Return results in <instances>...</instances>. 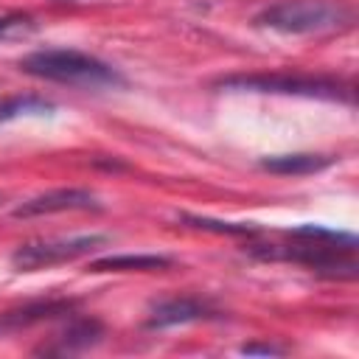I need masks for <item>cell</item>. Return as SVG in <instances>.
<instances>
[{
	"instance_id": "obj_8",
	"label": "cell",
	"mask_w": 359,
	"mask_h": 359,
	"mask_svg": "<svg viewBox=\"0 0 359 359\" xmlns=\"http://www.w3.org/2000/svg\"><path fill=\"white\" fill-rule=\"evenodd\" d=\"M171 258L165 255H109L90 264V272H151L168 269Z\"/></svg>"
},
{
	"instance_id": "obj_12",
	"label": "cell",
	"mask_w": 359,
	"mask_h": 359,
	"mask_svg": "<svg viewBox=\"0 0 359 359\" xmlns=\"http://www.w3.org/2000/svg\"><path fill=\"white\" fill-rule=\"evenodd\" d=\"M182 222L199 227V230H213V233H236V236H250V233H258L255 224H244V222H219V219H205V216H182Z\"/></svg>"
},
{
	"instance_id": "obj_7",
	"label": "cell",
	"mask_w": 359,
	"mask_h": 359,
	"mask_svg": "<svg viewBox=\"0 0 359 359\" xmlns=\"http://www.w3.org/2000/svg\"><path fill=\"white\" fill-rule=\"evenodd\" d=\"M73 309V303H31V306H22V309H14V311H6L0 314V331H17V328H25V325H34L39 320H48V317H59V314H67Z\"/></svg>"
},
{
	"instance_id": "obj_14",
	"label": "cell",
	"mask_w": 359,
	"mask_h": 359,
	"mask_svg": "<svg viewBox=\"0 0 359 359\" xmlns=\"http://www.w3.org/2000/svg\"><path fill=\"white\" fill-rule=\"evenodd\" d=\"M241 351H244V353H280V351L272 348V345H244Z\"/></svg>"
},
{
	"instance_id": "obj_1",
	"label": "cell",
	"mask_w": 359,
	"mask_h": 359,
	"mask_svg": "<svg viewBox=\"0 0 359 359\" xmlns=\"http://www.w3.org/2000/svg\"><path fill=\"white\" fill-rule=\"evenodd\" d=\"M20 70L45 81H59V84H73V87H123L126 79L107 62L70 50V48H48L28 53L20 59Z\"/></svg>"
},
{
	"instance_id": "obj_6",
	"label": "cell",
	"mask_w": 359,
	"mask_h": 359,
	"mask_svg": "<svg viewBox=\"0 0 359 359\" xmlns=\"http://www.w3.org/2000/svg\"><path fill=\"white\" fill-rule=\"evenodd\" d=\"M210 317V309L202 300L194 297H171V300H160L157 306H151V314L146 320L149 328H168V325H185L194 320H205Z\"/></svg>"
},
{
	"instance_id": "obj_3",
	"label": "cell",
	"mask_w": 359,
	"mask_h": 359,
	"mask_svg": "<svg viewBox=\"0 0 359 359\" xmlns=\"http://www.w3.org/2000/svg\"><path fill=\"white\" fill-rule=\"evenodd\" d=\"M219 87L250 90V93H280V95H303V98H325V101H353V90L339 79L328 76H306V73H252V76H227Z\"/></svg>"
},
{
	"instance_id": "obj_9",
	"label": "cell",
	"mask_w": 359,
	"mask_h": 359,
	"mask_svg": "<svg viewBox=\"0 0 359 359\" xmlns=\"http://www.w3.org/2000/svg\"><path fill=\"white\" fill-rule=\"evenodd\" d=\"M325 165H331V157L325 154H275L261 160V168L275 174H314Z\"/></svg>"
},
{
	"instance_id": "obj_4",
	"label": "cell",
	"mask_w": 359,
	"mask_h": 359,
	"mask_svg": "<svg viewBox=\"0 0 359 359\" xmlns=\"http://www.w3.org/2000/svg\"><path fill=\"white\" fill-rule=\"evenodd\" d=\"M107 244V236H73V238H50V241H28L20 244L11 255V264L20 272H34L42 266L65 264L73 258H81L98 247Z\"/></svg>"
},
{
	"instance_id": "obj_13",
	"label": "cell",
	"mask_w": 359,
	"mask_h": 359,
	"mask_svg": "<svg viewBox=\"0 0 359 359\" xmlns=\"http://www.w3.org/2000/svg\"><path fill=\"white\" fill-rule=\"evenodd\" d=\"M25 25H31V17H25V14H6V17H0V36L11 34L17 28H25Z\"/></svg>"
},
{
	"instance_id": "obj_11",
	"label": "cell",
	"mask_w": 359,
	"mask_h": 359,
	"mask_svg": "<svg viewBox=\"0 0 359 359\" xmlns=\"http://www.w3.org/2000/svg\"><path fill=\"white\" fill-rule=\"evenodd\" d=\"M53 109V104H48L45 98H34V95H17V98H8L0 104V123L11 121V118H20V115H28V112H48Z\"/></svg>"
},
{
	"instance_id": "obj_10",
	"label": "cell",
	"mask_w": 359,
	"mask_h": 359,
	"mask_svg": "<svg viewBox=\"0 0 359 359\" xmlns=\"http://www.w3.org/2000/svg\"><path fill=\"white\" fill-rule=\"evenodd\" d=\"M104 337V328L98 320H76L73 325H67L65 334H59V345L48 348V353H73V351H84L90 345H95Z\"/></svg>"
},
{
	"instance_id": "obj_2",
	"label": "cell",
	"mask_w": 359,
	"mask_h": 359,
	"mask_svg": "<svg viewBox=\"0 0 359 359\" xmlns=\"http://www.w3.org/2000/svg\"><path fill=\"white\" fill-rule=\"evenodd\" d=\"M348 22L351 8L339 0H280L255 17V25L278 34H328Z\"/></svg>"
},
{
	"instance_id": "obj_5",
	"label": "cell",
	"mask_w": 359,
	"mask_h": 359,
	"mask_svg": "<svg viewBox=\"0 0 359 359\" xmlns=\"http://www.w3.org/2000/svg\"><path fill=\"white\" fill-rule=\"evenodd\" d=\"M87 208H98L95 194H90L84 188H56V191H45L39 196H31L20 208H14V216L17 219H31V216H45V213L87 210Z\"/></svg>"
}]
</instances>
